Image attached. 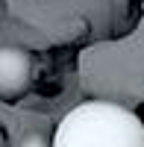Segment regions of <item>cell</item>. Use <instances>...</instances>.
Listing matches in <instances>:
<instances>
[{
    "mask_svg": "<svg viewBox=\"0 0 144 147\" xmlns=\"http://www.w3.org/2000/svg\"><path fill=\"white\" fill-rule=\"evenodd\" d=\"M53 147H144V121L121 103L88 100L59 121Z\"/></svg>",
    "mask_w": 144,
    "mask_h": 147,
    "instance_id": "6da1fadb",
    "label": "cell"
},
{
    "mask_svg": "<svg viewBox=\"0 0 144 147\" xmlns=\"http://www.w3.org/2000/svg\"><path fill=\"white\" fill-rule=\"evenodd\" d=\"M32 59L24 47H0V100H15L30 88Z\"/></svg>",
    "mask_w": 144,
    "mask_h": 147,
    "instance_id": "7a4b0ae2",
    "label": "cell"
},
{
    "mask_svg": "<svg viewBox=\"0 0 144 147\" xmlns=\"http://www.w3.org/2000/svg\"><path fill=\"white\" fill-rule=\"evenodd\" d=\"M15 147H53V141H47L41 132H27V136H24Z\"/></svg>",
    "mask_w": 144,
    "mask_h": 147,
    "instance_id": "3957f363",
    "label": "cell"
},
{
    "mask_svg": "<svg viewBox=\"0 0 144 147\" xmlns=\"http://www.w3.org/2000/svg\"><path fill=\"white\" fill-rule=\"evenodd\" d=\"M0 144H3V132H0Z\"/></svg>",
    "mask_w": 144,
    "mask_h": 147,
    "instance_id": "277c9868",
    "label": "cell"
}]
</instances>
